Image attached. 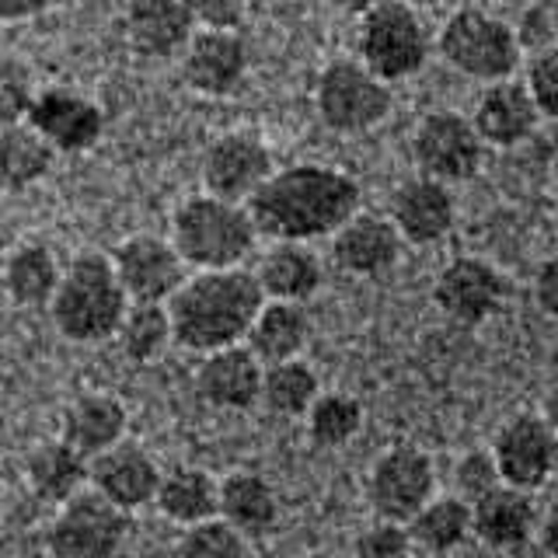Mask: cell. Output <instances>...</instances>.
<instances>
[{
	"label": "cell",
	"instance_id": "15",
	"mask_svg": "<svg viewBox=\"0 0 558 558\" xmlns=\"http://www.w3.org/2000/svg\"><path fill=\"white\" fill-rule=\"evenodd\" d=\"M488 450H493L502 485L537 493L555 475V426L537 412H520L510 423H502Z\"/></svg>",
	"mask_w": 558,
	"mask_h": 558
},
{
	"label": "cell",
	"instance_id": "47",
	"mask_svg": "<svg viewBox=\"0 0 558 558\" xmlns=\"http://www.w3.org/2000/svg\"><path fill=\"white\" fill-rule=\"evenodd\" d=\"M8 307V293H4V279H0V311Z\"/></svg>",
	"mask_w": 558,
	"mask_h": 558
},
{
	"label": "cell",
	"instance_id": "30",
	"mask_svg": "<svg viewBox=\"0 0 558 558\" xmlns=\"http://www.w3.org/2000/svg\"><path fill=\"white\" fill-rule=\"evenodd\" d=\"M154 506L161 510L165 520L179 523V527L217 517V478L206 468H192V464L161 471Z\"/></svg>",
	"mask_w": 558,
	"mask_h": 558
},
{
	"label": "cell",
	"instance_id": "46",
	"mask_svg": "<svg viewBox=\"0 0 558 558\" xmlns=\"http://www.w3.org/2000/svg\"><path fill=\"white\" fill-rule=\"evenodd\" d=\"M398 4H405V8H412V11L423 14V11H429V8L440 4V0H398Z\"/></svg>",
	"mask_w": 558,
	"mask_h": 558
},
{
	"label": "cell",
	"instance_id": "14",
	"mask_svg": "<svg viewBox=\"0 0 558 558\" xmlns=\"http://www.w3.org/2000/svg\"><path fill=\"white\" fill-rule=\"evenodd\" d=\"M109 262L130 304H165L189 272L174 244L147 231L122 238Z\"/></svg>",
	"mask_w": 558,
	"mask_h": 558
},
{
	"label": "cell",
	"instance_id": "3",
	"mask_svg": "<svg viewBox=\"0 0 558 558\" xmlns=\"http://www.w3.org/2000/svg\"><path fill=\"white\" fill-rule=\"evenodd\" d=\"M126 293L112 272L105 252H77L60 269L57 290L49 296V318L66 342L98 345L116 336V325L126 311Z\"/></svg>",
	"mask_w": 558,
	"mask_h": 558
},
{
	"label": "cell",
	"instance_id": "18",
	"mask_svg": "<svg viewBox=\"0 0 558 558\" xmlns=\"http://www.w3.org/2000/svg\"><path fill=\"white\" fill-rule=\"evenodd\" d=\"M87 482H92V493L133 517L140 506L154 502L157 482H161V464L140 444L119 440L116 447L101 450L87 461Z\"/></svg>",
	"mask_w": 558,
	"mask_h": 558
},
{
	"label": "cell",
	"instance_id": "13",
	"mask_svg": "<svg viewBox=\"0 0 558 558\" xmlns=\"http://www.w3.org/2000/svg\"><path fill=\"white\" fill-rule=\"evenodd\" d=\"M272 168L276 161L266 140L252 130H231L206 144L199 157V182L209 196L227 203H244L269 179Z\"/></svg>",
	"mask_w": 558,
	"mask_h": 558
},
{
	"label": "cell",
	"instance_id": "20",
	"mask_svg": "<svg viewBox=\"0 0 558 558\" xmlns=\"http://www.w3.org/2000/svg\"><path fill=\"white\" fill-rule=\"evenodd\" d=\"M468 119H471V126H475V133L482 136V144L496 147V150H510V147L527 144L541 122H545L541 112L534 109L531 95L523 92V84L513 77L482 84L475 112Z\"/></svg>",
	"mask_w": 558,
	"mask_h": 558
},
{
	"label": "cell",
	"instance_id": "36",
	"mask_svg": "<svg viewBox=\"0 0 558 558\" xmlns=\"http://www.w3.org/2000/svg\"><path fill=\"white\" fill-rule=\"evenodd\" d=\"M244 541L227 520L209 517L182 527L174 558H244Z\"/></svg>",
	"mask_w": 558,
	"mask_h": 558
},
{
	"label": "cell",
	"instance_id": "38",
	"mask_svg": "<svg viewBox=\"0 0 558 558\" xmlns=\"http://www.w3.org/2000/svg\"><path fill=\"white\" fill-rule=\"evenodd\" d=\"M517 46L523 57H534V52L558 49V8L555 0H531L527 8L520 11V22L513 25Z\"/></svg>",
	"mask_w": 558,
	"mask_h": 558
},
{
	"label": "cell",
	"instance_id": "5",
	"mask_svg": "<svg viewBox=\"0 0 558 558\" xmlns=\"http://www.w3.org/2000/svg\"><path fill=\"white\" fill-rule=\"evenodd\" d=\"M433 49L440 52V60L461 74L464 81L475 84H493L513 77L523 52L517 46L513 25H506L485 8H458L436 32Z\"/></svg>",
	"mask_w": 558,
	"mask_h": 558
},
{
	"label": "cell",
	"instance_id": "28",
	"mask_svg": "<svg viewBox=\"0 0 558 558\" xmlns=\"http://www.w3.org/2000/svg\"><path fill=\"white\" fill-rule=\"evenodd\" d=\"M412 548L429 558H447L471 537V502L461 496H429L418 510L405 520Z\"/></svg>",
	"mask_w": 558,
	"mask_h": 558
},
{
	"label": "cell",
	"instance_id": "10",
	"mask_svg": "<svg viewBox=\"0 0 558 558\" xmlns=\"http://www.w3.org/2000/svg\"><path fill=\"white\" fill-rule=\"evenodd\" d=\"M25 126L35 130L52 154H84L101 144L109 119L95 98H87L77 87L57 84L32 95Z\"/></svg>",
	"mask_w": 558,
	"mask_h": 558
},
{
	"label": "cell",
	"instance_id": "9",
	"mask_svg": "<svg viewBox=\"0 0 558 558\" xmlns=\"http://www.w3.org/2000/svg\"><path fill=\"white\" fill-rule=\"evenodd\" d=\"M130 513L116 510L92 488L60 502L57 520L46 531L49 558H119L130 537Z\"/></svg>",
	"mask_w": 558,
	"mask_h": 558
},
{
	"label": "cell",
	"instance_id": "1",
	"mask_svg": "<svg viewBox=\"0 0 558 558\" xmlns=\"http://www.w3.org/2000/svg\"><path fill=\"white\" fill-rule=\"evenodd\" d=\"M360 206L363 192L353 174L318 161L272 168L269 179L244 199L258 238L304 244L331 238Z\"/></svg>",
	"mask_w": 558,
	"mask_h": 558
},
{
	"label": "cell",
	"instance_id": "2",
	"mask_svg": "<svg viewBox=\"0 0 558 558\" xmlns=\"http://www.w3.org/2000/svg\"><path fill=\"white\" fill-rule=\"evenodd\" d=\"M262 301L266 296H262L252 269H192L165 301L171 342L199 356L223 345H238L248 336V325Z\"/></svg>",
	"mask_w": 558,
	"mask_h": 558
},
{
	"label": "cell",
	"instance_id": "37",
	"mask_svg": "<svg viewBox=\"0 0 558 558\" xmlns=\"http://www.w3.org/2000/svg\"><path fill=\"white\" fill-rule=\"evenodd\" d=\"M523 92L531 95L534 109L541 119L551 122L558 116V49L534 52V57H523Z\"/></svg>",
	"mask_w": 558,
	"mask_h": 558
},
{
	"label": "cell",
	"instance_id": "32",
	"mask_svg": "<svg viewBox=\"0 0 558 558\" xmlns=\"http://www.w3.org/2000/svg\"><path fill=\"white\" fill-rule=\"evenodd\" d=\"M52 161L57 154L25 122L0 126V196H17V192L39 185L52 171Z\"/></svg>",
	"mask_w": 558,
	"mask_h": 558
},
{
	"label": "cell",
	"instance_id": "25",
	"mask_svg": "<svg viewBox=\"0 0 558 558\" xmlns=\"http://www.w3.org/2000/svg\"><path fill=\"white\" fill-rule=\"evenodd\" d=\"M130 429V412L116 395L105 391H87L77 395L63 409L60 418V440L66 447H74L81 458L92 461L95 453L116 447L119 440H126Z\"/></svg>",
	"mask_w": 558,
	"mask_h": 558
},
{
	"label": "cell",
	"instance_id": "8",
	"mask_svg": "<svg viewBox=\"0 0 558 558\" xmlns=\"http://www.w3.org/2000/svg\"><path fill=\"white\" fill-rule=\"evenodd\" d=\"M409 150L418 174L444 185H458L482 171L488 147L482 144L468 116L453 109H433L415 122Z\"/></svg>",
	"mask_w": 558,
	"mask_h": 558
},
{
	"label": "cell",
	"instance_id": "17",
	"mask_svg": "<svg viewBox=\"0 0 558 558\" xmlns=\"http://www.w3.org/2000/svg\"><path fill=\"white\" fill-rule=\"evenodd\" d=\"M388 220L405 244L429 248V244H440L453 231L458 199H453L450 185L426 179V174H412L391 192Z\"/></svg>",
	"mask_w": 558,
	"mask_h": 558
},
{
	"label": "cell",
	"instance_id": "26",
	"mask_svg": "<svg viewBox=\"0 0 558 558\" xmlns=\"http://www.w3.org/2000/svg\"><path fill=\"white\" fill-rule=\"evenodd\" d=\"M217 517L241 537H266L279 523V496L258 471H231L217 482Z\"/></svg>",
	"mask_w": 558,
	"mask_h": 558
},
{
	"label": "cell",
	"instance_id": "16",
	"mask_svg": "<svg viewBox=\"0 0 558 558\" xmlns=\"http://www.w3.org/2000/svg\"><path fill=\"white\" fill-rule=\"evenodd\" d=\"M179 57H182V84L192 95L203 98L234 95L252 66V49L241 32L196 28Z\"/></svg>",
	"mask_w": 558,
	"mask_h": 558
},
{
	"label": "cell",
	"instance_id": "33",
	"mask_svg": "<svg viewBox=\"0 0 558 558\" xmlns=\"http://www.w3.org/2000/svg\"><path fill=\"white\" fill-rule=\"evenodd\" d=\"M322 391V380L311 366L296 360H279L262 366V388H258V405H266L272 415L283 418H301L307 405Z\"/></svg>",
	"mask_w": 558,
	"mask_h": 558
},
{
	"label": "cell",
	"instance_id": "34",
	"mask_svg": "<svg viewBox=\"0 0 558 558\" xmlns=\"http://www.w3.org/2000/svg\"><path fill=\"white\" fill-rule=\"evenodd\" d=\"M112 339L119 342V353L130 363H157L168 353V345H174L165 304H126Z\"/></svg>",
	"mask_w": 558,
	"mask_h": 558
},
{
	"label": "cell",
	"instance_id": "7",
	"mask_svg": "<svg viewBox=\"0 0 558 558\" xmlns=\"http://www.w3.org/2000/svg\"><path fill=\"white\" fill-rule=\"evenodd\" d=\"M429 52L433 39L418 11L398 4V0H380L377 8L360 14L356 60L384 84L412 81L426 66Z\"/></svg>",
	"mask_w": 558,
	"mask_h": 558
},
{
	"label": "cell",
	"instance_id": "31",
	"mask_svg": "<svg viewBox=\"0 0 558 558\" xmlns=\"http://www.w3.org/2000/svg\"><path fill=\"white\" fill-rule=\"evenodd\" d=\"M25 482L43 502L60 506L87 485V458L63 440H46L25 458Z\"/></svg>",
	"mask_w": 558,
	"mask_h": 558
},
{
	"label": "cell",
	"instance_id": "44",
	"mask_svg": "<svg viewBox=\"0 0 558 558\" xmlns=\"http://www.w3.org/2000/svg\"><path fill=\"white\" fill-rule=\"evenodd\" d=\"M57 4H60V0H0V25L32 22V17L52 11Z\"/></svg>",
	"mask_w": 558,
	"mask_h": 558
},
{
	"label": "cell",
	"instance_id": "4",
	"mask_svg": "<svg viewBox=\"0 0 558 558\" xmlns=\"http://www.w3.org/2000/svg\"><path fill=\"white\" fill-rule=\"evenodd\" d=\"M168 241L185 262V269H234L258 248V231L244 203L192 192L174 206Z\"/></svg>",
	"mask_w": 558,
	"mask_h": 558
},
{
	"label": "cell",
	"instance_id": "22",
	"mask_svg": "<svg viewBox=\"0 0 558 558\" xmlns=\"http://www.w3.org/2000/svg\"><path fill=\"white\" fill-rule=\"evenodd\" d=\"M122 32L136 57L171 60L196 32L189 0H130L122 14Z\"/></svg>",
	"mask_w": 558,
	"mask_h": 558
},
{
	"label": "cell",
	"instance_id": "19",
	"mask_svg": "<svg viewBox=\"0 0 558 558\" xmlns=\"http://www.w3.org/2000/svg\"><path fill=\"white\" fill-rule=\"evenodd\" d=\"M401 252H405V241L398 238L395 223L363 206L331 234V258L345 276L356 279L388 276L401 262Z\"/></svg>",
	"mask_w": 558,
	"mask_h": 558
},
{
	"label": "cell",
	"instance_id": "23",
	"mask_svg": "<svg viewBox=\"0 0 558 558\" xmlns=\"http://www.w3.org/2000/svg\"><path fill=\"white\" fill-rule=\"evenodd\" d=\"M537 534V506L534 493H523L513 485H496L485 496L471 502V537H478L485 548L513 551L523 548Z\"/></svg>",
	"mask_w": 558,
	"mask_h": 558
},
{
	"label": "cell",
	"instance_id": "27",
	"mask_svg": "<svg viewBox=\"0 0 558 558\" xmlns=\"http://www.w3.org/2000/svg\"><path fill=\"white\" fill-rule=\"evenodd\" d=\"M307 342H311L307 304L269 301V296L255 311V318L248 325V336H244V345L252 349L262 366L279 363V360H296L307 349Z\"/></svg>",
	"mask_w": 558,
	"mask_h": 558
},
{
	"label": "cell",
	"instance_id": "42",
	"mask_svg": "<svg viewBox=\"0 0 558 558\" xmlns=\"http://www.w3.org/2000/svg\"><path fill=\"white\" fill-rule=\"evenodd\" d=\"M196 28L206 32H241L252 0H189Z\"/></svg>",
	"mask_w": 558,
	"mask_h": 558
},
{
	"label": "cell",
	"instance_id": "45",
	"mask_svg": "<svg viewBox=\"0 0 558 558\" xmlns=\"http://www.w3.org/2000/svg\"><path fill=\"white\" fill-rule=\"evenodd\" d=\"M328 4L336 8V11H342V14H349V17H360L371 8H377L380 0H328Z\"/></svg>",
	"mask_w": 558,
	"mask_h": 558
},
{
	"label": "cell",
	"instance_id": "11",
	"mask_svg": "<svg viewBox=\"0 0 558 558\" xmlns=\"http://www.w3.org/2000/svg\"><path fill=\"white\" fill-rule=\"evenodd\" d=\"M429 296L444 318L475 328L502 311L506 296H510V283L488 258L458 255L436 272Z\"/></svg>",
	"mask_w": 558,
	"mask_h": 558
},
{
	"label": "cell",
	"instance_id": "49",
	"mask_svg": "<svg viewBox=\"0 0 558 558\" xmlns=\"http://www.w3.org/2000/svg\"><path fill=\"white\" fill-rule=\"evenodd\" d=\"M0 551H4V537H0Z\"/></svg>",
	"mask_w": 558,
	"mask_h": 558
},
{
	"label": "cell",
	"instance_id": "35",
	"mask_svg": "<svg viewBox=\"0 0 558 558\" xmlns=\"http://www.w3.org/2000/svg\"><path fill=\"white\" fill-rule=\"evenodd\" d=\"M363 418H366L363 401L345 391H318V398L304 412L311 444L322 450H339L345 444H353L363 429Z\"/></svg>",
	"mask_w": 558,
	"mask_h": 558
},
{
	"label": "cell",
	"instance_id": "29",
	"mask_svg": "<svg viewBox=\"0 0 558 558\" xmlns=\"http://www.w3.org/2000/svg\"><path fill=\"white\" fill-rule=\"evenodd\" d=\"M60 262L43 241H22L0 262V279H4L8 304L14 307H46L60 279Z\"/></svg>",
	"mask_w": 558,
	"mask_h": 558
},
{
	"label": "cell",
	"instance_id": "12",
	"mask_svg": "<svg viewBox=\"0 0 558 558\" xmlns=\"http://www.w3.org/2000/svg\"><path fill=\"white\" fill-rule=\"evenodd\" d=\"M436 493V464L426 450L398 444L377 453L366 471V499L380 520L405 523Z\"/></svg>",
	"mask_w": 558,
	"mask_h": 558
},
{
	"label": "cell",
	"instance_id": "6",
	"mask_svg": "<svg viewBox=\"0 0 558 558\" xmlns=\"http://www.w3.org/2000/svg\"><path fill=\"white\" fill-rule=\"evenodd\" d=\"M314 112L322 126L339 136L374 133L395 112V92L371 74L356 57L328 60L314 81Z\"/></svg>",
	"mask_w": 558,
	"mask_h": 558
},
{
	"label": "cell",
	"instance_id": "43",
	"mask_svg": "<svg viewBox=\"0 0 558 558\" xmlns=\"http://www.w3.org/2000/svg\"><path fill=\"white\" fill-rule=\"evenodd\" d=\"M531 293H534L537 311L551 322L555 314H558V258H545V262H541V266L534 269Z\"/></svg>",
	"mask_w": 558,
	"mask_h": 558
},
{
	"label": "cell",
	"instance_id": "39",
	"mask_svg": "<svg viewBox=\"0 0 558 558\" xmlns=\"http://www.w3.org/2000/svg\"><path fill=\"white\" fill-rule=\"evenodd\" d=\"M32 95H35L32 70L14 57H0V126L25 122Z\"/></svg>",
	"mask_w": 558,
	"mask_h": 558
},
{
	"label": "cell",
	"instance_id": "21",
	"mask_svg": "<svg viewBox=\"0 0 558 558\" xmlns=\"http://www.w3.org/2000/svg\"><path fill=\"white\" fill-rule=\"evenodd\" d=\"M262 363L244 342L203 353L196 366V395L220 412H248L258 405Z\"/></svg>",
	"mask_w": 558,
	"mask_h": 558
},
{
	"label": "cell",
	"instance_id": "40",
	"mask_svg": "<svg viewBox=\"0 0 558 558\" xmlns=\"http://www.w3.org/2000/svg\"><path fill=\"white\" fill-rule=\"evenodd\" d=\"M412 537L405 531V523L398 520H374L371 527L360 531L353 541V558H409Z\"/></svg>",
	"mask_w": 558,
	"mask_h": 558
},
{
	"label": "cell",
	"instance_id": "41",
	"mask_svg": "<svg viewBox=\"0 0 558 558\" xmlns=\"http://www.w3.org/2000/svg\"><path fill=\"white\" fill-rule=\"evenodd\" d=\"M499 482L502 478L493 461V450H468L458 458V464H453V496H461L464 502H475Z\"/></svg>",
	"mask_w": 558,
	"mask_h": 558
},
{
	"label": "cell",
	"instance_id": "48",
	"mask_svg": "<svg viewBox=\"0 0 558 558\" xmlns=\"http://www.w3.org/2000/svg\"><path fill=\"white\" fill-rule=\"evenodd\" d=\"M409 558H429V555H418V551H412V555H409Z\"/></svg>",
	"mask_w": 558,
	"mask_h": 558
},
{
	"label": "cell",
	"instance_id": "24",
	"mask_svg": "<svg viewBox=\"0 0 558 558\" xmlns=\"http://www.w3.org/2000/svg\"><path fill=\"white\" fill-rule=\"evenodd\" d=\"M252 272L258 279L262 296H269V301L307 304L325 283L322 258L304 241H272L258 255V266Z\"/></svg>",
	"mask_w": 558,
	"mask_h": 558
}]
</instances>
